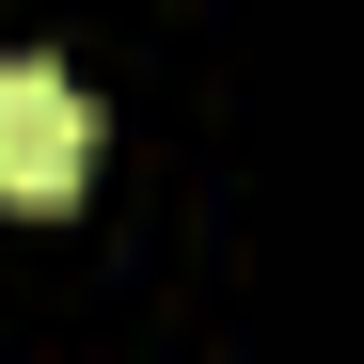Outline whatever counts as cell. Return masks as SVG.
<instances>
[{"instance_id": "1", "label": "cell", "mask_w": 364, "mask_h": 364, "mask_svg": "<svg viewBox=\"0 0 364 364\" xmlns=\"http://www.w3.org/2000/svg\"><path fill=\"white\" fill-rule=\"evenodd\" d=\"M80 174H95V95L64 64H0V206H80Z\"/></svg>"}]
</instances>
